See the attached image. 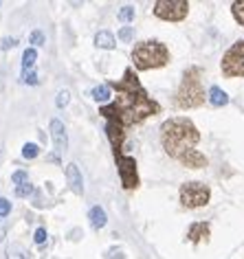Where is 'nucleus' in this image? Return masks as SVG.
<instances>
[{
	"instance_id": "nucleus-1",
	"label": "nucleus",
	"mask_w": 244,
	"mask_h": 259,
	"mask_svg": "<svg viewBox=\"0 0 244 259\" xmlns=\"http://www.w3.org/2000/svg\"><path fill=\"white\" fill-rule=\"evenodd\" d=\"M108 86H110V90H117V97L112 103L99 108V114L106 121H112L126 130L130 125H139L147 116L160 112V106L141 86L134 68H126L124 79L108 81Z\"/></svg>"
},
{
	"instance_id": "nucleus-2",
	"label": "nucleus",
	"mask_w": 244,
	"mask_h": 259,
	"mask_svg": "<svg viewBox=\"0 0 244 259\" xmlns=\"http://www.w3.org/2000/svg\"><path fill=\"white\" fill-rule=\"evenodd\" d=\"M200 141V132L187 116H174L160 125V145L168 152V156L181 160L185 154L194 152Z\"/></svg>"
},
{
	"instance_id": "nucleus-3",
	"label": "nucleus",
	"mask_w": 244,
	"mask_h": 259,
	"mask_svg": "<svg viewBox=\"0 0 244 259\" xmlns=\"http://www.w3.org/2000/svg\"><path fill=\"white\" fill-rule=\"evenodd\" d=\"M132 62L137 70H152L160 68L170 62V51L163 42L158 40H145L134 47L132 51Z\"/></svg>"
},
{
	"instance_id": "nucleus-4",
	"label": "nucleus",
	"mask_w": 244,
	"mask_h": 259,
	"mask_svg": "<svg viewBox=\"0 0 244 259\" xmlns=\"http://www.w3.org/2000/svg\"><path fill=\"white\" fill-rule=\"evenodd\" d=\"M176 106L183 110H191L205 103V90H202V79H200V68L191 66L185 70L181 88L176 93Z\"/></svg>"
},
{
	"instance_id": "nucleus-5",
	"label": "nucleus",
	"mask_w": 244,
	"mask_h": 259,
	"mask_svg": "<svg viewBox=\"0 0 244 259\" xmlns=\"http://www.w3.org/2000/svg\"><path fill=\"white\" fill-rule=\"evenodd\" d=\"M220 68L224 77H244V40L231 44V49L222 55Z\"/></svg>"
},
{
	"instance_id": "nucleus-6",
	"label": "nucleus",
	"mask_w": 244,
	"mask_h": 259,
	"mask_svg": "<svg viewBox=\"0 0 244 259\" xmlns=\"http://www.w3.org/2000/svg\"><path fill=\"white\" fill-rule=\"evenodd\" d=\"M211 189L205 183H185L181 187V204L187 209H200L209 202Z\"/></svg>"
},
{
	"instance_id": "nucleus-7",
	"label": "nucleus",
	"mask_w": 244,
	"mask_h": 259,
	"mask_svg": "<svg viewBox=\"0 0 244 259\" xmlns=\"http://www.w3.org/2000/svg\"><path fill=\"white\" fill-rule=\"evenodd\" d=\"M189 14L187 0H158L154 3V16L168 22H178Z\"/></svg>"
},
{
	"instance_id": "nucleus-8",
	"label": "nucleus",
	"mask_w": 244,
	"mask_h": 259,
	"mask_svg": "<svg viewBox=\"0 0 244 259\" xmlns=\"http://www.w3.org/2000/svg\"><path fill=\"white\" fill-rule=\"evenodd\" d=\"M114 160H117V167H119V178H121V185L124 189L132 191L139 187V174H137V160L132 156H126L124 150H114Z\"/></svg>"
},
{
	"instance_id": "nucleus-9",
	"label": "nucleus",
	"mask_w": 244,
	"mask_h": 259,
	"mask_svg": "<svg viewBox=\"0 0 244 259\" xmlns=\"http://www.w3.org/2000/svg\"><path fill=\"white\" fill-rule=\"evenodd\" d=\"M51 137H53V143H55V150L57 154L66 152L68 150V137H66V127L60 119H53L51 121Z\"/></svg>"
},
{
	"instance_id": "nucleus-10",
	"label": "nucleus",
	"mask_w": 244,
	"mask_h": 259,
	"mask_svg": "<svg viewBox=\"0 0 244 259\" xmlns=\"http://www.w3.org/2000/svg\"><path fill=\"white\" fill-rule=\"evenodd\" d=\"M66 180H68V187L75 196H82L84 193V180H82V171L77 169L75 163H68L66 165Z\"/></svg>"
},
{
	"instance_id": "nucleus-11",
	"label": "nucleus",
	"mask_w": 244,
	"mask_h": 259,
	"mask_svg": "<svg viewBox=\"0 0 244 259\" xmlns=\"http://www.w3.org/2000/svg\"><path fill=\"white\" fill-rule=\"evenodd\" d=\"M209 235H211L209 222H194L189 226V231H187V239L191 244H200L202 239H207Z\"/></svg>"
},
{
	"instance_id": "nucleus-12",
	"label": "nucleus",
	"mask_w": 244,
	"mask_h": 259,
	"mask_svg": "<svg viewBox=\"0 0 244 259\" xmlns=\"http://www.w3.org/2000/svg\"><path fill=\"white\" fill-rule=\"evenodd\" d=\"M106 134H108V139H110V143H112V150H121L124 139H126V130L121 125H117V123L108 121L106 123Z\"/></svg>"
},
{
	"instance_id": "nucleus-13",
	"label": "nucleus",
	"mask_w": 244,
	"mask_h": 259,
	"mask_svg": "<svg viewBox=\"0 0 244 259\" xmlns=\"http://www.w3.org/2000/svg\"><path fill=\"white\" fill-rule=\"evenodd\" d=\"M181 163L185 167H189V169H202V167H207V156L205 154H200L198 150L185 154V156L181 158Z\"/></svg>"
},
{
	"instance_id": "nucleus-14",
	"label": "nucleus",
	"mask_w": 244,
	"mask_h": 259,
	"mask_svg": "<svg viewBox=\"0 0 244 259\" xmlns=\"http://www.w3.org/2000/svg\"><path fill=\"white\" fill-rule=\"evenodd\" d=\"M207 99L211 106H216V108H222V106H227L229 103V95L224 93L222 88H218V86H211L209 88V95H207Z\"/></svg>"
},
{
	"instance_id": "nucleus-15",
	"label": "nucleus",
	"mask_w": 244,
	"mask_h": 259,
	"mask_svg": "<svg viewBox=\"0 0 244 259\" xmlns=\"http://www.w3.org/2000/svg\"><path fill=\"white\" fill-rule=\"evenodd\" d=\"M88 220H91L93 229H104L106 222H108V215L101 206H93V209L88 211Z\"/></svg>"
},
{
	"instance_id": "nucleus-16",
	"label": "nucleus",
	"mask_w": 244,
	"mask_h": 259,
	"mask_svg": "<svg viewBox=\"0 0 244 259\" xmlns=\"http://www.w3.org/2000/svg\"><path fill=\"white\" fill-rule=\"evenodd\" d=\"M95 44H97L99 49H106V51H110L117 47V42H114V35L110 33V31H99L97 35H95Z\"/></svg>"
},
{
	"instance_id": "nucleus-17",
	"label": "nucleus",
	"mask_w": 244,
	"mask_h": 259,
	"mask_svg": "<svg viewBox=\"0 0 244 259\" xmlns=\"http://www.w3.org/2000/svg\"><path fill=\"white\" fill-rule=\"evenodd\" d=\"M7 259H29V252L22 244L14 242V244L7 246Z\"/></svg>"
},
{
	"instance_id": "nucleus-18",
	"label": "nucleus",
	"mask_w": 244,
	"mask_h": 259,
	"mask_svg": "<svg viewBox=\"0 0 244 259\" xmlns=\"http://www.w3.org/2000/svg\"><path fill=\"white\" fill-rule=\"evenodd\" d=\"M91 97L97 103H106L108 99H110V86H108V83H106V86H95L91 90Z\"/></svg>"
},
{
	"instance_id": "nucleus-19",
	"label": "nucleus",
	"mask_w": 244,
	"mask_h": 259,
	"mask_svg": "<svg viewBox=\"0 0 244 259\" xmlns=\"http://www.w3.org/2000/svg\"><path fill=\"white\" fill-rule=\"evenodd\" d=\"M37 60V53H35V49H27L22 53V66L24 70H33V64Z\"/></svg>"
},
{
	"instance_id": "nucleus-20",
	"label": "nucleus",
	"mask_w": 244,
	"mask_h": 259,
	"mask_svg": "<svg viewBox=\"0 0 244 259\" xmlns=\"http://www.w3.org/2000/svg\"><path fill=\"white\" fill-rule=\"evenodd\" d=\"M231 14H233L235 20L244 27V0H235V3L231 5Z\"/></svg>"
},
{
	"instance_id": "nucleus-21",
	"label": "nucleus",
	"mask_w": 244,
	"mask_h": 259,
	"mask_svg": "<svg viewBox=\"0 0 244 259\" xmlns=\"http://www.w3.org/2000/svg\"><path fill=\"white\" fill-rule=\"evenodd\" d=\"M37 154H40V147H37L35 143H27V145L22 147V156H24V158H29V160H33Z\"/></svg>"
},
{
	"instance_id": "nucleus-22",
	"label": "nucleus",
	"mask_w": 244,
	"mask_h": 259,
	"mask_svg": "<svg viewBox=\"0 0 244 259\" xmlns=\"http://www.w3.org/2000/svg\"><path fill=\"white\" fill-rule=\"evenodd\" d=\"M11 183H14L16 187L29 183V174L27 171H14V174H11Z\"/></svg>"
},
{
	"instance_id": "nucleus-23",
	"label": "nucleus",
	"mask_w": 244,
	"mask_h": 259,
	"mask_svg": "<svg viewBox=\"0 0 244 259\" xmlns=\"http://www.w3.org/2000/svg\"><path fill=\"white\" fill-rule=\"evenodd\" d=\"M68 101H70V93L68 90H60V93H57V99H55V106L57 108H66Z\"/></svg>"
},
{
	"instance_id": "nucleus-24",
	"label": "nucleus",
	"mask_w": 244,
	"mask_h": 259,
	"mask_svg": "<svg viewBox=\"0 0 244 259\" xmlns=\"http://www.w3.org/2000/svg\"><path fill=\"white\" fill-rule=\"evenodd\" d=\"M31 193H33V185H31V183H24L20 187H16V196L18 198H29Z\"/></svg>"
},
{
	"instance_id": "nucleus-25",
	"label": "nucleus",
	"mask_w": 244,
	"mask_h": 259,
	"mask_svg": "<svg viewBox=\"0 0 244 259\" xmlns=\"http://www.w3.org/2000/svg\"><path fill=\"white\" fill-rule=\"evenodd\" d=\"M119 20H121V22H132V20H134V7H121Z\"/></svg>"
},
{
	"instance_id": "nucleus-26",
	"label": "nucleus",
	"mask_w": 244,
	"mask_h": 259,
	"mask_svg": "<svg viewBox=\"0 0 244 259\" xmlns=\"http://www.w3.org/2000/svg\"><path fill=\"white\" fill-rule=\"evenodd\" d=\"M9 213H11V202L7 198L0 196V218H7Z\"/></svg>"
},
{
	"instance_id": "nucleus-27",
	"label": "nucleus",
	"mask_w": 244,
	"mask_h": 259,
	"mask_svg": "<svg viewBox=\"0 0 244 259\" xmlns=\"http://www.w3.org/2000/svg\"><path fill=\"white\" fill-rule=\"evenodd\" d=\"M134 37V29L132 27H124L119 31V40H124V42H130Z\"/></svg>"
},
{
	"instance_id": "nucleus-28",
	"label": "nucleus",
	"mask_w": 244,
	"mask_h": 259,
	"mask_svg": "<svg viewBox=\"0 0 244 259\" xmlns=\"http://www.w3.org/2000/svg\"><path fill=\"white\" fill-rule=\"evenodd\" d=\"M22 79H24V83H29V86H35V83H37V75H35V70H24Z\"/></svg>"
},
{
	"instance_id": "nucleus-29",
	"label": "nucleus",
	"mask_w": 244,
	"mask_h": 259,
	"mask_svg": "<svg viewBox=\"0 0 244 259\" xmlns=\"http://www.w3.org/2000/svg\"><path fill=\"white\" fill-rule=\"evenodd\" d=\"M29 42H31V44H35V47H42V44H44L42 31H33V33H31V37H29Z\"/></svg>"
},
{
	"instance_id": "nucleus-30",
	"label": "nucleus",
	"mask_w": 244,
	"mask_h": 259,
	"mask_svg": "<svg viewBox=\"0 0 244 259\" xmlns=\"http://www.w3.org/2000/svg\"><path fill=\"white\" fill-rule=\"evenodd\" d=\"M33 239H35V244H44V242H47V229H37L35 231V235H33Z\"/></svg>"
},
{
	"instance_id": "nucleus-31",
	"label": "nucleus",
	"mask_w": 244,
	"mask_h": 259,
	"mask_svg": "<svg viewBox=\"0 0 244 259\" xmlns=\"http://www.w3.org/2000/svg\"><path fill=\"white\" fill-rule=\"evenodd\" d=\"M18 44V37H5L3 42H0V47H3L5 51H9V49H14Z\"/></svg>"
},
{
	"instance_id": "nucleus-32",
	"label": "nucleus",
	"mask_w": 244,
	"mask_h": 259,
	"mask_svg": "<svg viewBox=\"0 0 244 259\" xmlns=\"http://www.w3.org/2000/svg\"><path fill=\"white\" fill-rule=\"evenodd\" d=\"M108 259H126V255L121 250H110L108 252Z\"/></svg>"
},
{
	"instance_id": "nucleus-33",
	"label": "nucleus",
	"mask_w": 244,
	"mask_h": 259,
	"mask_svg": "<svg viewBox=\"0 0 244 259\" xmlns=\"http://www.w3.org/2000/svg\"><path fill=\"white\" fill-rule=\"evenodd\" d=\"M7 237V229H5V224H3V220H0V242Z\"/></svg>"
},
{
	"instance_id": "nucleus-34",
	"label": "nucleus",
	"mask_w": 244,
	"mask_h": 259,
	"mask_svg": "<svg viewBox=\"0 0 244 259\" xmlns=\"http://www.w3.org/2000/svg\"><path fill=\"white\" fill-rule=\"evenodd\" d=\"M49 160H51V163H60V158H57V154H51Z\"/></svg>"
}]
</instances>
